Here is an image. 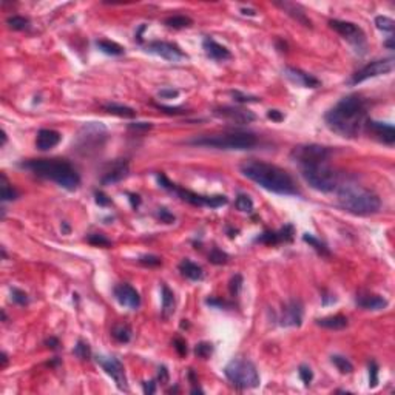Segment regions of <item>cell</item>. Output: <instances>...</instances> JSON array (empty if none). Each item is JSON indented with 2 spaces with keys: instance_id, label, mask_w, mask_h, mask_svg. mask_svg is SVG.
<instances>
[{
  "instance_id": "cell-34",
  "label": "cell",
  "mask_w": 395,
  "mask_h": 395,
  "mask_svg": "<svg viewBox=\"0 0 395 395\" xmlns=\"http://www.w3.org/2000/svg\"><path fill=\"white\" fill-rule=\"evenodd\" d=\"M6 25L14 31H25L30 27V20L23 16H9L6 19Z\"/></svg>"
},
{
  "instance_id": "cell-50",
  "label": "cell",
  "mask_w": 395,
  "mask_h": 395,
  "mask_svg": "<svg viewBox=\"0 0 395 395\" xmlns=\"http://www.w3.org/2000/svg\"><path fill=\"white\" fill-rule=\"evenodd\" d=\"M129 129L132 132H148V130H152L153 129V125L150 124V122H133L129 125Z\"/></svg>"
},
{
  "instance_id": "cell-62",
  "label": "cell",
  "mask_w": 395,
  "mask_h": 395,
  "mask_svg": "<svg viewBox=\"0 0 395 395\" xmlns=\"http://www.w3.org/2000/svg\"><path fill=\"white\" fill-rule=\"evenodd\" d=\"M6 364H8V355H6V354L3 352V354H2V366L5 367Z\"/></svg>"
},
{
  "instance_id": "cell-6",
  "label": "cell",
  "mask_w": 395,
  "mask_h": 395,
  "mask_svg": "<svg viewBox=\"0 0 395 395\" xmlns=\"http://www.w3.org/2000/svg\"><path fill=\"white\" fill-rule=\"evenodd\" d=\"M299 167H301V176L304 178V181L313 190L321 193H329L338 187V175L328 164V161L313 162V164H306Z\"/></svg>"
},
{
  "instance_id": "cell-61",
  "label": "cell",
  "mask_w": 395,
  "mask_h": 395,
  "mask_svg": "<svg viewBox=\"0 0 395 395\" xmlns=\"http://www.w3.org/2000/svg\"><path fill=\"white\" fill-rule=\"evenodd\" d=\"M386 46H388V50H394V37L391 36L388 40H386V43H385Z\"/></svg>"
},
{
  "instance_id": "cell-30",
  "label": "cell",
  "mask_w": 395,
  "mask_h": 395,
  "mask_svg": "<svg viewBox=\"0 0 395 395\" xmlns=\"http://www.w3.org/2000/svg\"><path fill=\"white\" fill-rule=\"evenodd\" d=\"M132 328L125 323H118L114 324L111 329V336L118 343H129L132 340Z\"/></svg>"
},
{
  "instance_id": "cell-60",
  "label": "cell",
  "mask_w": 395,
  "mask_h": 395,
  "mask_svg": "<svg viewBox=\"0 0 395 395\" xmlns=\"http://www.w3.org/2000/svg\"><path fill=\"white\" fill-rule=\"evenodd\" d=\"M130 198H132V204H133V207H137L139 204H141V199H139V196H137V195H130Z\"/></svg>"
},
{
  "instance_id": "cell-11",
  "label": "cell",
  "mask_w": 395,
  "mask_h": 395,
  "mask_svg": "<svg viewBox=\"0 0 395 395\" xmlns=\"http://www.w3.org/2000/svg\"><path fill=\"white\" fill-rule=\"evenodd\" d=\"M394 69V59L389 57V59H381V61H374L367 64L366 66H363L362 69H358V71L351 77L349 84L351 85H357V84H362L364 80L370 79V77H377V76H385V74H389Z\"/></svg>"
},
{
  "instance_id": "cell-28",
  "label": "cell",
  "mask_w": 395,
  "mask_h": 395,
  "mask_svg": "<svg viewBox=\"0 0 395 395\" xmlns=\"http://www.w3.org/2000/svg\"><path fill=\"white\" fill-rule=\"evenodd\" d=\"M102 108L105 110L107 113L110 114H114V116H119V118H134L136 116V111L127 105H121V103H103Z\"/></svg>"
},
{
  "instance_id": "cell-25",
  "label": "cell",
  "mask_w": 395,
  "mask_h": 395,
  "mask_svg": "<svg viewBox=\"0 0 395 395\" xmlns=\"http://www.w3.org/2000/svg\"><path fill=\"white\" fill-rule=\"evenodd\" d=\"M275 5L280 6L281 9H284L290 17H294L296 22L303 23L304 27H312L310 19L306 16V13H304L303 9H301L299 5H296V3H289V2H276Z\"/></svg>"
},
{
  "instance_id": "cell-4",
  "label": "cell",
  "mask_w": 395,
  "mask_h": 395,
  "mask_svg": "<svg viewBox=\"0 0 395 395\" xmlns=\"http://www.w3.org/2000/svg\"><path fill=\"white\" fill-rule=\"evenodd\" d=\"M338 204L346 212L358 216H370L380 212L378 195L357 182H344L338 187Z\"/></svg>"
},
{
  "instance_id": "cell-38",
  "label": "cell",
  "mask_w": 395,
  "mask_h": 395,
  "mask_svg": "<svg viewBox=\"0 0 395 395\" xmlns=\"http://www.w3.org/2000/svg\"><path fill=\"white\" fill-rule=\"evenodd\" d=\"M73 354L80 358V360H90L91 358V349H90V344L84 340H79L76 347H74V351Z\"/></svg>"
},
{
  "instance_id": "cell-35",
  "label": "cell",
  "mask_w": 395,
  "mask_h": 395,
  "mask_svg": "<svg viewBox=\"0 0 395 395\" xmlns=\"http://www.w3.org/2000/svg\"><path fill=\"white\" fill-rule=\"evenodd\" d=\"M332 363L335 364V367L340 370L341 374H352L354 370V364L343 355H332Z\"/></svg>"
},
{
  "instance_id": "cell-10",
  "label": "cell",
  "mask_w": 395,
  "mask_h": 395,
  "mask_svg": "<svg viewBox=\"0 0 395 395\" xmlns=\"http://www.w3.org/2000/svg\"><path fill=\"white\" fill-rule=\"evenodd\" d=\"M332 155V150L329 147L318 145V144H309V145H298L292 150L290 158L299 165L313 164V162H323L328 161Z\"/></svg>"
},
{
  "instance_id": "cell-43",
  "label": "cell",
  "mask_w": 395,
  "mask_h": 395,
  "mask_svg": "<svg viewBox=\"0 0 395 395\" xmlns=\"http://www.w3.org/2000/svg\"><path fill=\"white\" fill-rule=\"evenodd\" d=\"M213 352V347L210 343H199V344H196L195 347V354L198 358H202V360H207L208 357L212 355Z\"/></svg>"
},
{
  "instance_id": "cell-48",
  "label": "cell",
  "mask_w": 395,
  "mask_h": 395,
  "mask_svg": "<svg viewBox=\"0 0 395 395\" xmlns=\"http://www.w3.org/2000/svg\"><path fill=\"white\" fill-rule=\"evenodd\" d=\"M241 287H242V276L241 275H235L230 280V294L233 296H236L239 294Z\"/></svg>"
},
{
  "instance_id": "cell-19",
  "label": "cell",
  "mask_w": 395,
  "mask_h": 395,
  "mask_svg": "<svg viewBox=\"0 0 395 395\" xmlns=\"http://www.w3.org/2000/svg\"><path fill=\"white\" fill-rule=\"evenodd\" d=\"M284 76L290 82H294L295 85H299V87H304V88H318L321 85V82L317 77H313L312 74L301 71V69L294 68V66H286Z\"/></svg>"
},
{
  "instance_id": "cell-42",
  "label": "cell",
  "mask_w": 395,
  "mask_h": 395,
  "mask_svg": "<svg viewBox=\"0 0 395 395\" xmlns=\"http://www.w3.org/2000/svg\"><path fill=\"white\" fill-rule=\"evenodd\" d=\"M87 241L93 246H99V247H111V241L108 238H105L100 233H91L87 236Z\"/></svg>"
},
{
  "instance_id": "cell-12",
  "label": "cell",
  "mask_w": 395,
  "mask_h": 395,
  "mask_svg": "<svg viewBox=\"0 0 395 395\" xmlns=\"http://www.w3.org/2000/svg\"><path fill=\"white\" fill-rule=\"evenodd\" d=\"M329 27L338 33L340 36L347 40L349 43H352L355 48H363L364 46V33L362 31V28H358L355 23L352 22H344V20H330Z\"/></svg>"
},
{
  "instance_id": "cell-20",
  "label": "cell",
  "mask_w": 395,
  "mask_h": 395,
  "mask_svg": "<svg viewBox=\"0 0 395 395\" xmlns=\"http://www.w3.org/2000/svg\"><path fill=\"white\" fill-rule=\"evenodd\" d=\"M364 127L369 130L370 134H374L383 144L392 145L395 142V130H394L392 125L377 122V121H367L364 124Z\"/></svg>"
},
{
  "instance_id": "cell-32",
  "label": "cell",
  "mask_w": 395,
  "mask_h": 395,
  "mask_svg": "<svg viewBox=\"0 0 395 395\" xmlns=\"http://www.w3.org/2000/svg\"><path fill=\"white\" fill-rule=\"evenodd\" d=\"M165 25L170 27V28H175V30H181V28H189L193 25V20L187 16H170L165 19Z\"/></svg>"
},
{
  "instance_id": "cell-22",
  "label": "cell",
  "mask_w": 395,
  "mask_h": 395,
  "mask_svg": "<svg viewBox=\"0 0 395 395\" xmlns=\"http://www.w3.org/2000/svg\"><path fill=\"white\" fill-rule=\"evenodd\" d=\"M202 48H204L205 54H207L208 57H210V59L218 61V62H221V61H227V59H230V57H231V53L226 48L224 45L218 43L216 40H213V39H210V37L204 39V42H202Z\"/></svg>"
},
{
  "instance_id": "cell-17",
  "label": "cell",
  "mask_w": 395,
  "mask_h": 395,
  "mask_svg": "<svg viewBox=\"0 0 395 395\" xmlns=\"http://www.w3.org/2000/svg\"><path fill=\"white\" fill-rule=\"evenodd\" d=\"M114 296L119 303L129 309H137L141 306V296L137 290L130 284H118L114 287Z\"/></svg>"
},
{
  "instance_id": "cell-13",
  "label": "cell",
  "mask_w": 395,
  "mask_h": 395,
  "mask_svg": "<svg viewBox=\"0 0 395 395\" xmlns=\"http://www.w3.org/2000/svg\"><path fill=\"white\" fill-rule=\"evenodd\" d=\"M98 363L100 364V367L103 370H105V374L113 378V381L116 383V386H118L119 391L129 392V383H127L125 369H124V364L119 362L118 358H114V357H98Z\"/></svg>"
},
{
  "instance_id": "cell-24",
  "label": "cell",
  "mask_w": 395,
  "mask_h": 395,
  "mask_svg": "<svg viewBox=\"0 0 395 395\" xmlns=\"http://www.w3.org/2000/svg\"><path fill=\"white\" fill-rule=\"evenodd\" d=\"M61 133L56 130H50V129H43L37 133L36 137V147L42 152H46V150H51L53 147H56L57 144L61 142Z\"/></svg>"
},
{
  "instance_id": "cell-26",
  "label": "cell",
  "mask_w": 395,
  "mask_h": 395,
  "mask_svg": "<svg viewBox=\"0 0 395 395\" xmlns=\"http://www.w3.org/2000/svg\"><path fill=\"white\" fill-rule=\"evenodd\" d=\"M179 272L182 276L189 278V280H192V281H199L204 276V272H202L201 267L190 260H182L179 263Z\"/></svg>"
},
{
  "instance_id": "cell-37",
  "label": "cell",
  "mask_w": 395,
  "mask_h": 395,
  "mask_svg": "<svg viewBox=\"0 0 395 395\" xmlns=\"http://www.w3.org/2000/svg\"><path fill=\"white\" fill-rule=\"evenodd\" d=\"M375 27L383 33L392 34L394 28H395V22L392 19L386 17V16H378V17H375Z\"/></svg>"
},
{
  "instance_id": "cell-55",
  "label": "cell",
  "mask_w": 395,
  "mask_h": 395,
  "mask_svg": "<svg viewBox=\"0 0 395 395\" xmlns=\"http://www.w3.org/2000/svg\"><path fill=\"white\" fill-rule=\"evenodd\" d=\"M142 388H144V394L152 395V394L156 392V383L155 381H144Z\"/></svg>"
},
{
  "instance_id": "cell-53",
  "label": "cell",
  "mask_w": 395,
  "mask_h": 395,
  "mask_svg": "<svg viewBox=\"0 0 395 395\" xmlns=\"http://www.w3.org/2000/svg\"><path fill=\"white\" fill-rule=\"evenodd\" d=\"M95 196H96V202H98L99 205H102V207H105V205H110V204H111V199H110V198H108L105 193L96 192Z\"/></svg>"
},
{
  "instance_id": "cell-23",
  "label": "cell",
  "mask_w": 395,
  "mask_h": 395,
  "mask_svg": "<svg viewBox=\"0 0 395 395\" xmlns=\"http://www.w3.org/2000/svg\"><path fill=\"white\" fill-rule=\"evenodd\" d=\"M357 306L364 310H381L388 306V301L375 294H358L357 295Z\"/></svg>"
},
{
  "instance_id": "cell-57",
  "label": "cell",
  "mask_w": 395,
  "mask_h": 395,
  "mask_svg": "<svg viewBox=\"0 0 395 395\" xmlns=\"http://www.w3.org/2000/svg\"><path fill=\"white\" fill-rule=\"evenodd\" d=\"M45 344H46V347H50V349H57V347L61 346L59 340L54 338V336H50L48 340H45Z\"/></svg>"
},
{
  "instance_id": "cell-39",
  "label": "cell",
  "mask_w": 395,
  "mask_h": 395,
  "mask_svg": "<svg viewBox=\"0 0 395 395\" xmlns=\"http://www.w3.org/2000/svg\"><path fill=\"white\" fill-rule=\"evenodd\" d=\"M235 205L239 212H244V213H250L253 210V201L247 195H239L235 201Z\"/></svg>"
},
{
  "instance_id": "cell-16",
  "label": "cell",
  "mask_w": 395,
  "mask_h": 395,
  "mask_svg": "<svg viewBox=\"0 0 395 395\" xmlns=\"http://www.w3.org/2000/svg\"><path fill=\"white\" fill-rule=\"evenodd\" d=\"M301 321H303V306L299 301L292 299L284 306L280 317V324L284 328H299Z\"/></svg>"
},
{
  "instance_id": "cell-51",
  "label": "cell",
  "mask_w": 395,
  "mask_h": 395,
  "mask_svg": "<svg viewBox=\"0 0 395 395\" xmlns=\"http://www.w3.org/2000/svg\"><path fill=\"white\" fill-rule=\"evenodd\" d=\"M173 346H175V349L178 351V354L181 357H185L187 355V343H185V340L182 338H175V341H173Z\"/></svg>"
},
{
  "instance_id": "cell-1",
  "label": "cell",
  "mask_w": 395,
  "mask_h": 395,
  "mask_svg": "<svg viewBox=\"0 0 395 395\" xmlns=\"http://www.w3.org/2000/svg\"><path fill=\"white\" fill-rule=\"evenodd\" d=\"M324 119L329 129L341 137H357L366 124V100L358 95L346 96L326 113Z\"/></svg>"
},
{
  "instance_id": "cell-52",
  "label": "cell",
  "mask_w": 395,
  "mask_h": 395,
  "mask_svg": "<svg viewBox=\"0 0 395 395\" xmlns=\"http://www.w3.org/2000/svg\"><path fill=\"white\" fill-rule=\"evenodd\" d=\"M178 96H179V91L173 90V88H165V90L159 91V98H162V99H173V98H178Z\"/></svg>"
},
{
  "instance_id": "cell-54",
  "label": "cell",
  "mask_w": 395,
  "mask_h": 395,
  "mask_svg": "<svg viewBox=\"0 0 395 395\" xmlns=\"http://www.w3.org/2000/svg\"><path fill=\"white\" fill-rule=\"evenodd\" d=\"M267 118L275 121V122H281L284 119V114L281 111H278V110H269V113H267Z\"/></svg>"
},
{
  "instance_id": "cell-45",
  "label": "cell",
  "mask_w": 395,
  "mask_h": 395,
  "mask_svg": "<svg viewBox=\"0 0 395 395\" xmlns=\"http://www.w3.org/2000/svg\"><path fill=\"white\" fill-rule=\"evenodd\" d=\"M231 96L235 98L236 102L239 103H250V102H261L260 98L257 96H249V95H244V93L241 91H231Z\"/></svg>"
},
{
  "instance_id": "cell-36",
  "label": "cell",
  "mask_w": 395,
  "mask_h": 395,
  "mask_svg": "<svg viewBox=\"0 0 395 395\" xmlns=\"http://www.w3.org/2000/svg\"><path fill=\"white\" fill-rule=\"evenodd\" d=\"M17 196H19L17 190L6 181L5 175H2V199L3 201H14Z\"/></svg>"
},
{
  "instance_id": "cell-58",
  "label": "cell",
  "mask_w": 395,
  "mask_h": 395,
  "mask_svg": "<svg viewBox=\"0 0 395 395\" xmlns=\"http://www.w3.org/2000/svg\"><path fill=\"white\" fill-rule=\"evenodd\" d=\"M158 380H159L161 383H167V381H168V372H167V369H165L164 366H162V367H159Z\"/></svg>"
},
{
  "instance_id": "cell-46",
  "label": "cell",
  "mask_w": 395,
  "mask_h": 395,
  "mask_svg": "<svg viewBox=\"0 0 395 395\" xmlns=\"http://www.w3.org/2000/svg\"><path fill=\"white\" fill-rule=\"evenodd\" d=\"M162 263V260L156 255H142L141 258H139V264L142 265H147V267H156Z\"/></svg>"
},
{
  "instance_id": "cell-2",
  "label": "cell",
  "mask_w": 395,
  "mask_h": 395,
  "mask_svg": "<svg viewBox=\"0 0 395 395\" xmlns=\"http://www.w3.org/2000/svg\"><path fill=\"white\" fill-rule=\"evenodd\" d=\"M241 173L247 179L258 184L260 187L278 195H298V189L289 173L273 164L263 161H246L239 167Z\"/></svg>"
},
{
  "instance_id": "cell-63",
  "label": "cell",
  "mask_w": 395,
  "mask_h": 395,
  "mask_svg": "<svg viewBox=\"0 0 395 395\" xmlns=\"http://www.w3.org/2000/svg\"><path fill=\"white\" fill-rule=\"evenodd\" d=\"M62 230H64V233H69V227L66 226V223H62Z\"/></svg>"
},
{
  "instance_id": "cell-64",
  "label": "cell",
  "mask_w": 395,
  "mask_h": 395,
  "mask_svg": "<svg viewBox=\"0 0 395 395\" xmlns=\"http://www.w3.org/2000/svg\"><path fill=\"white\" fill-rule=\"evenodd\" d=\"M6 144V133L2 130V145H5Z\"/></svg>"
},
{
  "instance_id": "cell-18",
  "label": "cell",
  "mask_w": 395,
  "mask_h": 395,
  "mask_svg": "<svg viewBox=\"0 0 395 395\" xmlns=\"http://www.w3.org/2000/svg\"><path fill=\"white\" fill-rule=\"evenodd\" d=\"M294 227L292 226H284L283 229H280L278 231H264L261 233L257 239V242L265 244V246H278V244L283 242H290L294 239Z\"/></svg>"
},
{
  "instance_id": "cell-9",
  "label": "cell",
  "mask_w": 395,
  "mask_h": 395,
  "mask_svg": "<svg viewBox=\"0 0 395 395\" xmlns=\"http://www.w3.org/2000/svg\"><path fill=\"white\" fill-rule=\"evenodd\" d=\"M107 139V129L102 124L98 122H88L77 134V148L85 155L99 150Z\"/></svg>"
},
{
  "instance_id": "cell-3",
  "label": "cell",
  "mask_w": 395,
  "mask_h": 395,
  "mask_svg": "<svg viewBox=\"0 0 395 395\" xmlns=\"http://www.w3.org/2000/svg\"><path fill=\"white\" fill-rule=\"evenodd\" d=\"M20 167L40 178L50 179L66 190H76L80 184L76 168L65 159H30L22 162Z\"/></svg>"
},
{
  "instance_id": "cell-41",
  "label": "cell",
  "mask_w": 395,
  "mask_h": 395,
  "mask_svg": "<svg viewBox=\"0 0 395 395\" xmlns=\"http://www.w3.org/2000/svg\"><path fill=\"white\" fill-rule=\"evenodd\" d=\"M11 299H13L14 303L19 304V306H27V304H28V301H30L27 292H23V290H20V289H17V287H13V289H11Z\"/></svg>"
},
{
  "instance_id": "cell-7",
  "label": "cell",
  "mask_w": 395,
  "mask_h": 395,
  "mask_svg": "<svg viewBox=\"0 0 395 395\" xmlns=\"http://www.w3.org/2000/svg\"><path fill=\"white\" fill-rule=\"evenodd\" d=\"M224 374L231 385L238 389H253L258 388L261 383L257 366L249 360H231L224 367Z\"/></svg>"
},
{
  "instance_id": "cell-31",
  "label": "cell",
  "mask_w": 395,
  "mask_h": 395,
  "mask_svg": "<svg viewBox=\"0 0 395 395\" xmlns=\"http://www.w3.org/2000/svg\"><path fill=\"white\" fill-rule=\"evenodd\" d=\"M96 46L108 56H122L124 54V48L116 42L111 40H96Z\"/></svg>"
},
{
  "instance_id": "cell-15",
  "label": "cell",
  "mask_w": 395,
  "mask_h": 395,
  "mask_svg": "<svg viewBox=\"0 0 395 395\" xmlns=\"http://www.w3.org/2000/svg\"><path fill=\"white\" fill-rule=\"evenodd\" d=\"M213 114L218 116V118L227 119L235 124H250L253 121H257V114L255 113L246 108H236V107H219V108H215Z\"/></svg>"
},
{
  "instance_id": "cell-14",
  "label": "cell",
  "mask_w": 395,
  "mask_h": 395,
  "mask_svg": "<svg viewBox=\"0 0 395 395\" xmlns=\"http://www.w3.org/2000/svg\"><path fill=\"white\" fill-rule=\"evenodd\" d=\"M145 51L150 54H156V56L162 57V59L170 61V62H179L184 59V57H187L181 51L178 45L171 43V42H164V40H155V42L147 43Z\"/></svg>"
},
{
  "instance_id": "cell-8",
  "label": "cell",
  "mask_w": 395,
  "mask_h": 395,
  "mask_svg": "<svg viewBox=\"0 0 395 395\" xmlns=\"http://www.w3.org/2000/svg\"><path fill=\"white\" fill-rule=\"evenodd\" d=\"M158 182L162 189H167L173 193H176L182 201L189 202L192 205H199V207H221V205H226L229 202V199L224 196V195H218V196H204V195H198V193H193L190 190H184L181 187H178L176 184H171L165 175H162L159 173L158 175Z\"/></svg>"
},
{
  "instance_id": "cell-27",
  "label": "cell",
  "mask_w": 395,
  "mask_h": 395,
  "mask_svg": "<svg viewBox=\"0 0 395 395\" xmlns=\"http://www.w3.org/2000/svg\"><path fill=\"white\" fill-rule=\"evenodd\" d=\"M317 324L324 329H330V330H341L346 329L347 324H349V320H347L344 315H330V317H324L317 320Z\"/></svg>"
},
{
  "instance_id": "cell-40",
  "label": "cell",
  "mask_w": 395,
  "mask_h": 395,
  "mask_svg": "<svg viewBox=\"0 0 395 395\" xmlns=\"http://www.w3.org/2000/svg\"><path fill=\"white\" fill-rule=\"evenodd\" d=\"M208 261H210L212 264H216V265L226 264L229 261V255L219 249H213L210 253H208Z\"/></svg>"
},
{
  "instance_id": "cell-49",
  "label": "cell",
  "mask_w": 395,
  "mask_h": 395,
  "mask_svg": "<svg viewBox=\"0 0 395 395\" xmlns=\"http://www.w3.org/2000/svg\"><path fill=\"white\" fill-rule=\"evenodd\" d=\"M156 216L162 221V223H165V224H173V223H175V219H176L175 215L170 213L167 208H159Z\"/></svg>"
},
{
  "instance_id": "cell-21",
  "label": "cell",
  "mask_w": 395,
  "mask_h": 395,
  "mask_svg": "<svg viewBox=\"0 0 395 395\" xmlns=\"http://www.w3.org/2000/svg\"><path fill=\"white\" fill-rule=\"evenodd\" d=\"M129 162H127L125 159H118V161H114L113 164L108 165V168L103 171V175H102V184H114V182H119L122 181L124 178H127V175H129Z\"/></svg>"
},
{
  "instance_id": "cell-33",
  "label": "cell",
  "mask_w": 395,
  "mask_h": 395,
  "mask_svg": "<svg viewBox=\"0 0 395 395\" xmlns=\"http://www.w3.org/2000/svg\"><path fill=\"white\" fill-rule=\"evenodd\" d=\"M303 241H304V242H307L310 247L315 249V250L320 253V255H323V257H329V255H330L329 249L326 247V244L321 242L318 238H315L313 235H309V233L303 235Z\"/></svg>"
},
{
  "instance_id": "cell-29",
  "label": "cell",
  "mask_w": 395,
  "mask_h": 395,
  "mask_svg": "<svg viewBox=\"0 0 395 395\" xmlns=\"http://www.w3.org/2000/svg\"><path fill=\"white\" fill-rule=\"evenodd\" d=\"M175 312V295L167 286H162V317L168 318Z\"/></svg>"
},
{
  "instance_id": "cell-56",
  "label": "cell",
  "mask_w": 395,
  "mask_h": 395,
  "mask_svg": "<svg viewBox=\"0 0 395 395\" xmlns=\"http://www.w3.org/2000/svg\"><path fill=\"white\" fill-rule=\"evenodd\" d=\"M156 107L162 111L168 113V114H184V111L181 108H171V107H165V105H156Z\"/></svg>"
},
{
  "instance_id": "cell-44",
  "label": "cell",
  "mask_w": 395,
  "mask_h": 395,
  "mask_svg": "<svg viewBox=\"0 0 395 395\" xmlns=\"http://www.w3.org/2000/svg\"><path fill=\"white\" fill-rule=\"evenodd\" d=\"M298 375H299L301 381H303L306 386H309L310 383H312V380H313V372H312V369H310L309 366H306V364L299 366Z\"/></svg>"
},
{
  "instance_id": "cell-59",
  "label": "cell",
  "mask_w": 395,
  "mask_h": 395,
  "mask_svg": "<svg viewBox=\"0 0 395 395\" xmlns=\"http://www.w3.org/2000/svg\"><path fill=\"white\" fill-rule=\"evenodd\" d=\"M241 13L246 16H257V11L255 9H249V8H241Z\"/></svg>"
},
{
  "instance_id": "cell-47",
  "label": "cell",
  "mask_w": 395,
  "mask_h": 395,
  "mask_svg": "<svg viewBox=\"0 0 395 395\" xmlns=\"http://www.w3.org/2000/svg\"><path fill=\"white\" fill-rule=\"evenodd\" d=\"M378 385V364L375 362H370L369 364V386L375 388Z\"/></svg>"
},
{
  "instance_id": "cell-5",
  "label": "cell",
  "mask_w": 395,
  "mask_h": 395,
  "mask_svg": "<svg viewBox=\"0 0 395 395\" xmlns=\"http://www.w3.org/2000/svg\"><path fill=\"white\" fill-rule=\"evenodd\" d=\"M185 144L218 150H250L258 144V137L247 132H223L195 136Z\"/></svg>"
}]
</instances>
